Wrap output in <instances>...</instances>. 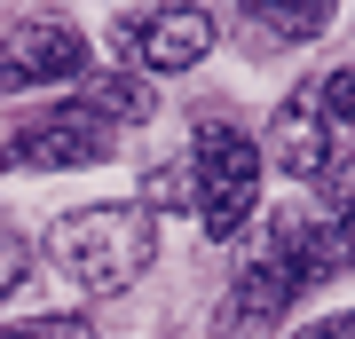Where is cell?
<instances>
[{
	"label": "cell",
	"mask_w": 355,
	"mask_h": 339,
	"mask_svg": "<svg viewBox=\"0 0 355 339\" xmlns=\"http://www.w3.org/2000/svg\"><path fill=\"white\" fill-rule=\"evenodd\" d=\"M292 339H355V308L347 315H324V324H308V331H292Z\"/></svg>",
	"instance_id": "13"
},
{
	"label": "cell",
	"mask_w": 355,
	"mask_h": 339,
	"mask_svg": "<svg viewBox=\"0 0 355 339\" xmlns=\"http://www.w3.org/2000/svg\"><path fill=\"white\" fill-rule=\"evenodd\" d=\"M261 198V150L245 126L229 119H198V150H190V214L205 237H237L245 214Z\"/></svg>",
	"instance_id": "2"
},
{
	"label": "cell",
	"mask_w": 355,
	"mask_h": 339,
	"mask_svg": "<svg viewBox=\"0 0 355 339\" xmlns=\"http://www.w3.org/2000/svg\"><path fill=\"white\" fill-rule=\"evenodd\" d=\"M316 103L331 111V126H355V71H331L324 87H316Z\"/></svg>",
	"instance_id": "10"
},
{
	"label": "cell",
	"mask_w": 355,
	"mask_h": 339,
	"mask_svg": "<svg viewBox=\"0 0 355 339\" xmlns=\"http://www.w3.org/2000/svg\"><path fill=\"white\" fill-rule=\"evenodd\" d=\"M87 111L111 126V119H150V87L142 79H95L87 87Z\"/></svg>",
	"instance_id": "8"
},
{
	"label": "cell",
	"mask_w": 355,
	"mask_h": 339,
	"mask_svg": "<svg viewBox=\"0 0 355 339\" xmlns=\"http://www.w3.org/2000/svg\"><path fill=\"white\" fill-rule=\"evenodd\" d=\"M277 166L292 182H324L331 189V174H340V142H331V119H316V95H292L284 111H277Z\"/></svg>",
	"instance_id": "6"
},
{
	"label": "cell",
	"mask_w": 355,
	"mask_h": 339,
	"mask_svg": "<svg viewBox=\"0 0 355 339\" xmlns=\"http://www.w3.org/2000/svg\"><path fill=\"white\" fill-rule=\"evenodd\" d=\"M8 158H16V166H40V174H64V166H103V158H111V126H103L87 103H64V111L16 119Z\"/></svg>",
	"instance_id": "4"
},
{
	"label": "cell",
	"mask_w": 355,
	"mask_h": 339,
	"mask_svg": "<svg viewBox=\"0 0 355 339\" xmlns=\"http://www.w3.org/2000/svg\"><path fill=\"white\" fill-rule=\"evenodd\" d=\"M111 48L135 63V71H190V63L214 55V16L198 0H166V8H135L111 24Z\"/></svg>",
	"instance_id": "3"
},
{
	"label": "cell",
	"mask_w": 355,
	"mask_h": 339,
	"mask_svg": "<svg viewBox=\"0 0 355 339\" xmlns=\"http://www.w3.org/2000/svg\"><path fill=\"white\" fill-rule=\"evenodd\" d=\"M24 268H32V245L16 237V229H0V300H8L16 284H24Z\"/></svg>",
	"instance_id": "11"
},
{
	"label": "cell",
	"mask_w": 355,
	"mask_h": 339,
	"mask_svg": "<svg viewBox=\"0 0 355 339\" xmlns=\"http://www.w3.org/2000/svg\"><path fill=\"white\" fill-rule=\"evenodd\" d=\"M158 252V214L150 205H87V214H64L48 229V261L64 277L103 300V292H127Z\"/></svg>",
	"instance_id": "1"
},
{
	"label": "cell",
	"mask_w": 355,
	"mask_h": 339,
	"mask_svg": "<svg viewBox=\"0 0 355 339\" xmlns=\"http://www.w3.org/2000/svg\"><path fill=\"white\" fill-rule=\"evenodd\" d=\"M87 71V40H79L71 24H16L8 40H0V87L24 95V87H55V79H79Z\"/></svg>",
	"instance_id": "5"
},
{
	"label": "cell",
	"mask_w": 355,
	"mask_h": 339,
	"mask_svg": "<svg viewBox=\"0 0 355 339\" xmlns=\"http://www.w3.org/2000/svg\"><path fill=\"white\" fill-rule=\"evenodd\" d=\"M0 339H87V315H32V324H0Z\"/></svg>",
	"instance_id": "9"
},
{
	"label": "cell",
	"mask_w": 355,
	"mask_h": 339,
	"mask_svg": "<svg viewBox=\"0 0 355 339\" xmlns=\"http://www.w3.org/2000/svg\"><path fill=\"white\" fill-rule=\"evenodd\" d=\"M158 205H190V166H158L150 174V214Z\"/></svg>",
	"instance_id": "12"
},
{
	"label": "cell",
	"mask_w": 355,
	"mask_h": 339,
	"mask_svg": "<svg viewBox=\"0 0 355 339\" xmlns=\"http://www.w3.org/2000/svg\"><path fill=\"white\" fill-rule=\"evenodd\" d=\"M331 8H340V0H245V16H253L261 32H277V40H316L331 24Z\"/></svg>",
	"instance_id": "7"
}]
</instances>
